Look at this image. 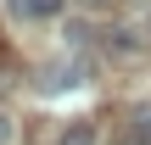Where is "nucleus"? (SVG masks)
I'll list each match as a JSON object with an SVG mask.
<instances>
[{"instance_id":"6e6552de","label":"nucleus","mask_w":151,"mask_h":145,"mask_svg":"<svg viewBox=\"0 0 151 145\" xmlns=\"http://www.w3.org/2000/svg\"><path fill=\"white\" fill-rule=\"evenodd\" d=\"M146 28H151V22H146Z\"/></svg>"},{"instance_id":"f03ea898","label":"nucleus","mask_w":151,"mask_h":145,"mask_svg":"<svg viewBox=\"0 0 151 145\" xmlns=\"http://www.w3.org/2000/svg\"><path fill=\"white\" fill-rule=\"evenodd\" d=\"M11 11H17V17H56L62 0H11Z\"/></svg>"},{"instance_id":"f257e3e1","label":"nucleus","mask_w":151,"mask_h":145,"mask_svg":"<svg viewBox=\"0 0 151 145\" xmlns=\"http://www.w3.org/2000/svg\"><path fill=\"white\" fill-rule=\"evenodd\" d=\"M73 84H84V61H50L45 78H39L45 95H62V89H73Z\"/></svg>"},{"instance_id":"7ed1b4c3","label":"nucleus","mask_w":151,"mask_h":145,"mask_svg":"<svg viewBox=\"0 0 151 145\" xmlns=\"http://www.w3.org/2000/svg\"><path fill=\"white\" fill-rule=\"evenodd\" d=\"M62 145H95V123H67V134H62Z\"/></svg>"},{"instance_id":"0eeeda50","label":"nucleus","mask_w":151,"mask_h":145,"mask_svg":"<svg viewBox=\"0 0 151 145\" xmlns=\"http://www.w3.org/2000/svg\"><path fill=\"white\" fill-rule=\"evenodd\" d=\"M84 6H106V0H84Z\"/></svg>"},{"instance_id":"20e7f679","label":"nucleus","mask_w":151,"mask_h":145,"mask_svg":"<svg viewBox=\"0 0 151 145\" xmlns=\"http://www.w3.org/2000/svg\"><path fill=\"white\" fill-rule=\"evenodd\" d=\"M134 134L151 140V101H146V106H134Z\"/></svg>"},{"instance_id":"39448f33","label":"nucleus","mask_w":151,"mask_h":145,"mask_svg":"<svg viewBox=\"0 0 151 145\" xmlns=\"http://www.w3.org/2000/svg\"><path fill=\"white\" fill-rule=\"evenodd\" d=\"M106 45H112V50H123V56H134V50H140V39H129L123 28H118V39H106Z\"/></svg>"},{"instance_id":"423d86ee","label":"nucleus","mask_w":151,"mask_h":145,"mask_svg":"<svg viewBox=\"0 0 151 145\" xmlns=\"http://www.w3.org/2000/svg\"><path fill=\"white\" fill-rule=\"evenodd\" d=\"M11 140V117H6V112H0V145Z\"/></svg>"}]
</instances>
